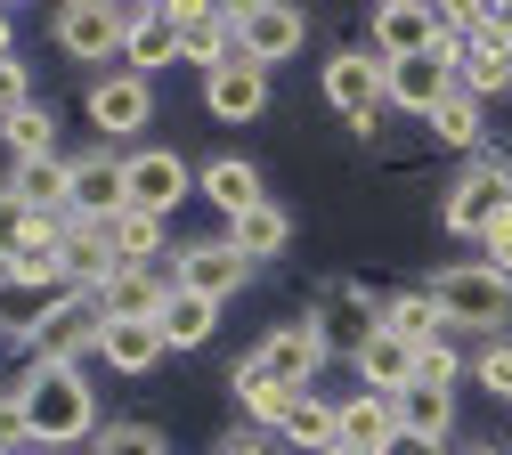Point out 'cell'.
I'll return each mask as SVG.
<instances>
[{"mask_svg":"<svg viewBox=\"0 0 512 455\" xmlns=\"http://www.w3.org/2000/svg\"><path fill=\"white\" fill-rule=\"evenodd\" d=\"M25 415H33V447H82L98 439V390L82 382V366H25Z\"/></svg>","mask_w":512,"mask_h":455,"instance_id":"6da1fadb","label":"cell"},{"mask_svg":"<svg viewBox=\"0 0 512 455\" xmlns=\"http://www.w3.org/2000/svg\"><path fill=\"white\" fill-rule=\"evenodd\" d=\"M431 301H439V317H447V334L504 342L512 277H504V269H488V260H464V269H439V277H431Z\"/></svg>","mask_w":512,"mask_h":455,"instance_id":"7a4b0ae2","label":"cell"},{"mask_svg":"<svg viewBox=\"0 0 512 455\" xmlns=\"http://www.w3.org/2000/svg\"><path fill=\"white\" fill-rule=\"evenodd\" d=\"M326 106H334L350 130H374V122H382V106H391V57H382L374 41H366V49L326 57Z\"/></svg>","mask_w":512,"mask_h":455,"instance_id":"3957f363","label":"cell"},{"mask_svg":"<svg viewBox=\"0 0 512 455\" xmlns=\"http://www.w3.org/2000/svg\"><path fill=\"white\" fill-rule=\"evenodd\" d=\"M512 204V163L504 155H472L464 171H456V187H447V204H439V220H447V236H464V244H480V228L496 220Z\"/></svg>","mask_w":512,"mask_h":455,"instance_id":"277c9868","label":"cell"},{"mask_svg":"<svg viewBox=\"0 0 512 455\" xmlns=\"http://www.w3.org/2000/svg\"><path fill=\"white\" fill-rule=\"evenodd\" d=\"M82 114H90L98 139H139V130L155 122V90H147V74H131V65H106V74H90V90H82Z\"/></svg>","mask_w":512,"mask_h":455,"instance_id":"5b68a950","label":"cell"},{"mask_svg":"<svg viewBox=\"0 0 512 455\" xmlns=\"http://www.w3.org/2000/svg\"><path fill=\"white\" fill-rule=\"evenodd\" d=\"M98 334H106V309L82 301V293H57L25 358H33V366H82V358H98Z\"/></svg>","mask_w":512,"mask_h":455,"instance_id":"8992f818","label":"cell"},{"mask_svg":"<svg viewBox=\"0 0 512 455\" xmlns=\"http://www.w3.org/2000/svg\"><path fill=\"white\" fill-rule=\"evenodd\" d=\"M244 277H252V260H244L228 236H204V244H179V252H171V285L196 293V301H220V309H228V301L244 293Z\"/></svg>","mask_w":512,"mask_h":455,"instance_id":"52a82bcc","label":"cell"},{"mask_svg":"<svg viewBox=\"0 0 512 455\" xmlns=\"http://www.w3.org/2000/svg\"><path fill=\"white\" fill-rule=\"evenodd\" d=\"M187 187H196V171H187L171 147H139V155H122V195H131V212L171 220V212L187 204Z\"/></svg>","mask_w":512,"mask_h":455,"instance_id":"ba28073f","label":"cell"},{"mask_svg":"<svg viewBox=\"0 0 512 455\" xmlns=\"http://www.w3.org/2000/svg\"><path fill=\"white\" fill-rule=\"evenodd\" d=\"M301 33H309V17L285 9V0H244V9H236V57H252L261 74H269L277 57L301 49Z\"/></svg>","mask_w":512,"mask_h":455,"instance_id":"9c48e42d","label":"cell"},{"mask_svg":"<svg viewBox=\"0 0 512 455\" xmlns=\"http://www.w3.org/2000/svg\"><path fill=\"white\" fill-rule=\"evenodd\" d=\"M122 33H131V9H114V0L57 9V49L66 57H122Z\"/></svg>","mask_w":512,"mask_h":455,"instance_id":"30bf717a","label":"cell"},{"mask_svg":"<svg viewBox=\"0 0 512 455\" xmlns=\"http://www.w3.org/2000/svg\"><path fill=\"white\" fill-rule=\"evenodd\" d=\"M252 358H261L285 390H309V382H317V366H326L334 350H326V334H317V317H293V325H277V334L252 350Z\"/></svg>","mask_w":512,"mask_h":455,"instance_id":"8fae6325","label":"cell"},{"mask_svg":"<svg viewBox=\"0 0 512 455\" xmlns=\"http://www.w3.org/2000/svg\"><path fill=\"white\" fill-rule=\"evenodd\" d=\"M204 106H212V122H261L269 74H261L252 57H228V65H212V74H204Z\"/></svg>","mask_w":512,"mask_h":455,"instance_id":"7c38bea8","label":"cell"},{"mask_svg":"<svg viewBox=\"0 0 512 455\" xmlns=\"http://www.w3.org/2000/svg\"><path fill=\"white\" fill-rule=\"evenodd\" d=\"M98 366H114L122 382H139L163 366V325L155 317H106V334H98Z\"/></svg>","mask_w":512,"mask_h":455,"instance_id":"4fadbf2b","label":"cell"},{"mask_svg":"<svg viewBox=\"0 0 512 455\" xmlns=\"http://www.w3.org/2000/svg\"><path fill=\"white\" fill-rule=\"evenodd\" d=\"M447 90H456V65H447V57H431V49H423V57H391V106H399V114L431 122Z\"/></svg>","mask_w":512,"mask_h":455,"instance_id":"5bb4252c","label":"cell"},{"mask_svg":"<svg viewBox=\"0 0 512 455\" xmlns=\"http://www.w3.org/2000/svg\"><path fill=\"white\" fill-rule=\"evenodd\" d=\"M179 57L187 65H228L236 57V9H204V0H179Z\"/></svg>","mask_w":512,"mask_h":455,"instance_id":"9a60e30c","label":"cell"},{"mask_svg":"<svg viewBox=\"0 0 512 455\" xmlns=\"http://www.w3.org/2000/svg\"><path fill=\"white\" fill-rule=\"evenodd\" d=\"M309 317H317V334H326V350L358 358V342L382 325V301H374V293H358V285H334V293H326V309H309Z\"/></svg>","mask_w":512,"mask_h":455,"instance_id":"2e32d148","label":"cell"},{"mask_svg":"<svg viewBox=\"0 0 512 455\" xmlns=\"http://www.w3.org/2000/svg\"><path fill=\"white\" fill-rule=\"evenodd\" d=\"M350 366H358V382H366V390L399 399V390L415 382V342H407V334H391V325H374V334L358 342V358H350Z\"/></svg>","mask_w":512,"mask_h":455,"instance_id":"e0dca14e","label":"cell"},{"mask_svg":"<svg viewBox=\"0 0 512 455\" xmlns=\"http://www.w3.org/2000/svg\"><path fill=\"white\" fill-rule=\"evenodd\" d=\"M228 390H236V407L252 415V431H285V415H293V399H301V390H285V382H277L261 358H236Z\"/></svg>","mask_w":512,"mask_h":455,"instance_id":"ac0fdd59","label":"cell"},{"mask_svg":"<svg viewBox=\"0 0 512 455\" xmlns=\"http://www.w3.org/2000/svg\"><path fill=\"white\" fill-rule=\"evenodd\" d=\"M439 41V9H415V0H382L374 9V49L382 57H423Z\"/></svg>","mask_w":512,"mask_h":455,"instance_id":"d6986e66","label":"cell"},{"mask_svg":"<svg viewBox=\"0 0 512 455\" xmlns=\"http://www.w3.org/2000/svg\"><path fill=\"white\" fill-rule=\"evenodd\" d=\"M74 212H82V220H122V212H131L114 155H74Z\"/></svg>","mask_w":512,"mask_h":455,"instance_id":"ffe728a7","label":"cell"},{"mask_svg":"<svg viewBox=\"0 0 512 455\" xmlns=\"http://www.w3.org/2000/svg\"><path fill=\"white\" fill-rule=\"evenodd\" d=\"M179 57V9H131V33H122V65L131 74H155V65Z\"/></svg>","mask_w":512,"mask_h":455,"instance_id":"44dd1931","label":"cell"},{"mask_svg":"<svg viewBox=\"0 0 512 455\" xmlns=\"http://www.w3.org/2000/svg\"><path fill=\"white\" fill-rule=\"evenodd\" d=\"M196 187L212 195L228 220H244L252 204H269V195H261V163H244V155H212V163L196 171Z\"/></svg>","mask_w":512,"mask_h":455,"instance_id":"7402d4cb","label":"cell"},{"mask_svg":"<svg viewBox=\"0 0 512 455\" xmlns=\"http://www.w3.org/2000/svg\"><path fill=\"white\" fill-rule=\"evenodd\" d=\"M391 439H399V399H382V390H358V399H342V447L382 455Z\"/></svg>","mask_w":512,"mask_h":455,"instance_id":"603a6c76","label":"cell"},{"mask_svg":"<svg viewBox=\"0 0 512 455\" xmlns=\"http://www.w3.org/2000/svg\"><path fill=\"white\" fill-rule=\"evenodd\" d=\"M9 195H25L33 212H74V155H41L9 171Z\"/></svg>","mask_w":512,"mask_h":455,"instance_id":"cb8c5ba5","label":"cell"},{"mask_svg":"<svg viewBox=\"0 0 512 455\" xmlns=\"http://www.w3.org/2000/svg\"><path fill=\"white\" fill-rule=\"evenodd\" d=\"M163 301H171V269H122V277L98 293L106 317H163Z\"/></svg>","mask_w":512,"mask_h":455,"instance_id":"d4e9b609","label":"cell"},{"mask_svg":"<svg viewBox=\"0 0 512 455\" xmlns=\"http://www.w3.org/2000/svg\"><path fill=\"white\" fill-rule=\"evenodd\" d=\"M228 244H236L244 260H277V252L293 244V212H285V204H252L244 220H228Z\"/></svg>","mask_w":512,"mask_h":455,"instance_id":"484cf974","label":"cell"},{"mask_svg":"<svg viewBox=\"0 0 512 455\" xmlns=\"http://www.w3.org/2000/svg\"><path fill=\"white\" fill-rule=\"evenodd\" d=\"M163 350H204L212 342V325H220V301H196V293H179L171 285V301H163Z\"/></svg>","mask_w":512,"mask_h":455,"instance_id":"4316f807","label":"cell"},{"mask_svg":"<svg viewBox=\"0 0 512 455\" xmlns=\"http://www.w3.org/2000/svg\"><path fill=\"white\" fill-rule=\"evenodd\" d=\"M399 431H415V439H447V431H456V390L407 382V390H399Z\"/></svg>","mask_w":512,"mask_h":455,"instance_id":"83f0119b","label":"cell"},{"mask_svg":"<svg viewBox=\"0 0 512 455\" xmlns=\"http://www.w3.org/2000/svg\"><path fill=\"white\" fill-rule=\"evenodd\" d=\"M277 439H293V447H309V455H326V447H342V407H334V399H317V390H301Z\"/></svg>","mask_w":512,"mask_h":455,"instance_id":"f1b7e54d","label":"cell"},{"mask_svg":"<svg viewBox=\"0 0 512 455\" xmlns=\"http://www.w3.org/2000/svg\"><path fill=\"white\" fill-rule=\"evenodd\" d=\"M456 82L488 106V98H504L512 90V41H472L464 49V65H456Z\"/></svg>","mask_w":512,"mask_h":455,"instance_id":"f546056e","label":"cell"},{"mask_svg":"<svg viewBox=\"0 0 512 455\" xmlns=\"http://www.w3.org/2000/svg\"><path fill=\"white\" fill-rule=\"evenodd\" d=\"M431 130H439L447 147H464V155H480V139H488V106H480V98H472V90L456 82V90L439 98V114H431Z\"/></svg>","mask_w":512,"mask_h":455,"instance_id":"4dcf8cb0","label":"cell"},{"mask_svg":"<svg viewBox=\"0 0 512 455\" xmlns=\"http://www.w3.org/2000/svg\"><path fill=\"white\" fill-rule=\"evenodd\" d=\"M382 325H391V334H407L415 350H423V342H447V317H439L431 285H423V293H391V301H382Z\"/></svg>","mask_w":512,"mask_h":455,"instance_id":"1f68e13d","label":"cell"},{"mask_svg":"<svg viewBox=\"0 0 512 455\" xmlns=\"http://www.w3.org/2000/svg\"><path fill=\"white\" fill-rule=\"evenodd\" d=\"M0 139H9V155H17V163H41V155H57V114L33 98V106H17L9 122H0Z\"/></svg>","mask_w":512,"mask_h":455,"instance_id":"d6a6232c","label":"cell"},{"mask_svg":"<svg viewBox=\"0 0 512 455\" xmlns=\"http://www.w3.org/2000/svg\"><path fill=\"white\" fill-rule=\"evenodd\" d=\"M106 236L122 252V269H155V252H163V220L155 212H122V220H106Z\"/></svg>","mask_w":512,"mask_h":455,"instance_id":"836d02e7","label":"cell"},{"mask_svg":"<svg viewBox=\"0 0 512 455\" xmlns=\"http://www.w3.org/2000/svg\"><path fill=\"white\" fill-rule=\"evenodd\" d=\"M33 244V204H25V195H9V187H0V269H9V260Z\"/></svg>","mask_w":512,"mask_h":455,"instance_id":"e575fe53","label":"cell"},{"mask_svg":"<svg viewBox=\"0 0 512 455\" xmlns=\"http://www.w3.org/2000/svg\"><path fill=\"white\" fill-rule=\"evenodd\" d=\"M464 374H472V366H464V350H456V342H423V350H415V382H439V390H456Z\"/></svg>","mask_w":512,"mask_h":455,"instance_id":"d590c367","label":"cell"},{"mask_svg":"<svg viewBox=\"0 0 512 455\" xmlns=\"http://www.w3.org/2000/svg\"><path fill=\"white\" fill-rule=\"evenodd\" d=\"M90 455H163V431L155 423H106Z\"/></svg>","mask_w":512,"mask_h":455,"instance_id":"8d00e7d4","label":"cell"},{"mask_svg":"<svg viewBox=\"0 0 512 455\" xmlns=\"http://www.w3.org/2000/svg\"><path fill=\"white\" fill-rule=\"evenodd\" d=\"M472 382L488 390V399H512V334H504V342H480V358H472Z\"/></svg>","mask_w":512,"mask_h":455,"instance_id":"74e56055","label":"cell"},{"mask_svg":"<svg viewBox=\"0 0 512 455\" xmlns=\"http://www.w3.org/2000/svg\"><path fill=\"white\" fill-rule=\"evenodd\" d=\"M0 447L25 455L33 447V415H25V390H0Z\"/></svg>","mask_w":512,"mask_h":455,"instance_id":"f35d334b","label":"cell"},{"mask_svg":"<svg viewBox=\"0 0 512 455\" xmlns=\"http://www.w3.org/2000/svg\"><path fill=\"white\" fill-rule=\"evenodd\" d=\"M480 260H488V269H504V277H512V204H504V212H496V220L480 228Z\"/></svg>","mask_w":512,"mask_h":455,"instance_id":"ab89813d","label":"cell"},{"mask_svg":"<svg viewBox=\"0 0 512 455\" xmlns=\"http://www.w3.org/2000/svg\"><path fill=\"white\" fill-rule=\"evenodd\" d=\"M17 106H33V74H25L17 57H0V122H9Z\"/></svg>","mask_w":512,"mask_h":455,"instance_id":"60d3db41","label":"cell"},{"mask_svg":"<svg viewBox=\"0 0 512 455\" xmlns=\"http://www.w3.org/2000/svg\"><path fill=\"white\" fill-rule=\"evenodd\" d=\"M212 455H277V447H269V431H252V423H244V431H228Z\"/></svg>","mask_w":512,"mask_h":455,"instance_id":"b9f144b4","label":"cell"},{"mask_svg":"<svg viewBox=\"0 0 512 455\" xmlns=\"http://www.w3.org/2000/svg\"><path fill=\"white\" fill-rule=\"evenodd\" d=\"M382 455H447V439H415V431H399Z\"/></svg>","mask_w":512,"mask_h":455,"instance_id":"7bdbcfd3","label":"cell"},{"mask_svg":"<svg viewBox=\"0 0 512 455\" xmlns=\"http://www.w3.org/2000/svg\"><path fill=\"white\" fill-rule=\"evenodd\" d=\"M0 57H17V17L0 9Z\"/></svg>","mask_w":512,"mask_h":455,"instance_id":"ee69618b","label":"cell"},{"mask_svg":"<svg viewBox=\"0 0 512 455\" xmlns=\"http://www.w3.org/2000/svg\"><path fill=\"white\" fill-rule=\"evenodd\" d=\"M456 455H504V447H496V439H480V447H456Z\"/></svg>","mask_w":512,"mask_h":455,"instance_id":"f6af8a7d","label":"cell"},{"mask_svg":"<svg viewBox=\"0 0 512 455\" xmlns=\"http://www.w3.org/2000/svg\"><path fill=\"white\" fill-rule=\"evenodd\" d=\"M326 455H358V447H326Z\"/></svg>","mask_w":512,"mask_h":455,"instance_id":"bcb514c9","label":"cell"},{"mask_svg":"<svg viewBox=\"0 0 512 455\" xmlns=\"http://www.w3.org/2000/svg\"><path fill=\"white\" fill-rule=\"evenodd\" d=\"M0 455H9V447H0Z\"/></svg>","mask_w":512,"mask_h":455,"instance_id":"7dc6e473","label":"cell"}]
</instances>
